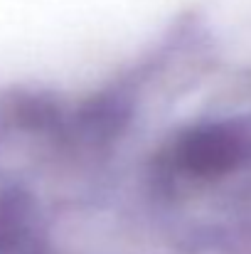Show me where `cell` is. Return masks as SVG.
I'll use <instances>...</instances> for the list:
<instances>
[{
  "mask_svg": "<svg viewBox=\"0 0 251 254\" xmlns=\"http://www.w3.org/2000/svg\"><path fill=\"white\" fill-rule=\"evenodd\" d=\"M242 156H244V148H242L239 136L224 126L195 128L177 146V158L182 168L204 178L222 175L227 170L237 168Z\"/></svg>",
  "mask_w": 251,
  "mask_h": 254,
  "instance_id": "obj_1",
  "label": "cell"
}]
</instances>
